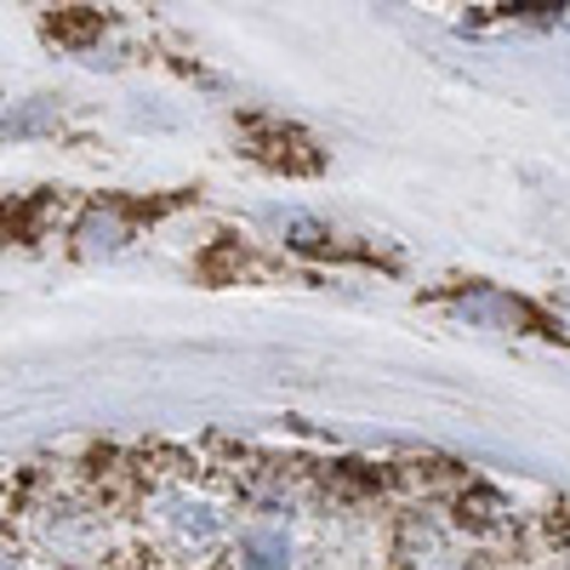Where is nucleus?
I'll list each match as a JSON object with an SVG mask.
<instances>
[{
    "label": "nucleus",
    "instance_id": "obj_1",
    "mask_svg": "<svg viewBox=\"0 0 570 570\" xmlns=\"http://www.w3.org/2000/svg\"><path fill=\"white\" fill-rule=\"evenodd\" d=\"M246 553H252L257 570H285V559H292L285 537H274V531H252V537H246Z\"/></svg>",
    "mask_w": 570,
    "mask_h": 570
},
{
    "label": "nucleus",
    "instance_id": "obj_2",
    "mask_svg": "<svg viewBox=\"0 0 570 570\" xmlns=\"http://www.w3.org/2000/svg\"><path fill=\"white\" fill-rule=\"evenodd\" d=\"M0 570H12V564H7V559H0Z\"/></svg>",
    "mask_w": 570,
    "mask_h": 570
}]
</instances>
